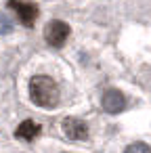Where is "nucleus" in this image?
Here are the masks:
<instances>
[{"label": "nucleus", "mask_w": 151, "mask_h": 153, "mask_svg": "<svg viewBox=\"0 0 151 153\" xmlns=\"http://www.w3.org/2000/svg\"><path fill=\"white\" fill-rule=\"evenodd\" d=\"M30 99L42 109H53L59 103V86L48 76H34L30 80Z\"/></svg>", "instance_id": "nucleus-1"}, {"label": "nucleus", "mask_w": 151, "mask_h": 153, "mask_svg": "<svg viewBox=\"0 0 151 153\" xmlns=\"http://www.w3.org/2000/svg\"><path fill=\"white\" fill-rule=\"evenodd\" d=\"M69 34H71V27L65 23V21H51V23H46V27H44V40L51 44V46H55V48H61L65 42H67V38H69Z\"/></svg>", "instance_id": "nucleus-2"}, {"label": "nucleus", "mask_w": 151, "mask_h": 153, "mask_svg": "<svg viewBox=\"0 0 151 153\" xmlns=\"http://www.w3.org/2000/svg\"><path fill=\"white\" fill-rule=\"evenodd\" d=\"M9 7L17 13L19 21H21L23 25H28V27H32V25L36 23L38 13H40L34 2H25V0H9Z\"/></svg>", "instance_id": "nucleus-3"}, {"label": "nucleus", "mask_w": 151, "mask_h": 153, "mask_svg": "<svg viewBox=\"0 0 151 153\" xmlns=\"http://www.w3.org/2000/svg\"><path fill=\"white\" fill-rule=\"evenodd\" d=\"M101 107L107 111V113H120L124 107H126V97L118 90V88H109L103 92L101 97Z\"/></svg>", "instance_id": "nucleus-4"}, {"label": "nucleus", "mask_w": 151, "mask_h": 153, "mask_svg": "<svg viewBox=\"0 0 151 153\" xmlns=\"http://www.w3.org/2000/svg\"><path fill=\"white\" fill-rule=\"evenodd\" d=\"M63 132L71 140H86L88 138V126L80 117H65L63 120Z\"/></svg>", "instance_id": "nucleus-5"}, {"label": "nucleus", "mask_w": 151, "mask_h": 153, "mask_svg": "<svg viewBox=\"0 0 151 153\" xmlns=\"http://www.w3.org/2000/svg\"><path fill=\"white\" fill-rule=\"evenodd\" d=\"M38 134H40V126H38L36 122H32V120L21 122V124L17 126V130H15V136H17V138H23V140H28V143H32Z\"/></svg>", "instance_id": "nucleus-6"}, {"label": "nucleus", "mask_w": 151, "mask_h": 153, "mask_svg": "<svg viewBox=\"0 0 151 153\" xmlns=\"http://www.w3.org/2000/svg\"><path fill=\"white\" fill-rule=\"evenodd\" d=\"M11 30H13V23L4 15H0V34H9Z\"/></svg>", "instance_id": "nucleus-7"}, {"label": "nucleus", "mask_w": 151, "mask_h": 153, "mask_svg": "<svg viewBox=\"0 0 151 153\" xmlns=\"http://www.w3.org/2000/svg\"><path fill=\"white\" fill-rule=\"evenodd\" d=\"M126 151H130V153H132V151H145V153H149V151H151V147H149V145H145V143H134V145H128V149H126Z\"/></svg>", "instance_id": "nucleus-8"}]
</instances>
